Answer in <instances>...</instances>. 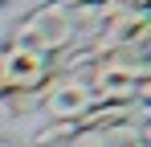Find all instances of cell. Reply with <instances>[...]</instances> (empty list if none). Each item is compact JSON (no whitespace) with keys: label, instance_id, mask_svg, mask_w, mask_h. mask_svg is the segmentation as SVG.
<instances>
[{"label":"cell","instance_id":"cell-1","mask_svg":"<svg viewBox=\"0 0 151 147\" xmlns=\"http://www.w3.org/2000/svg\"><path fill=\"white\" fill-rule=\"evenodd\" d=\"M78 24L70 17V8L65 4H41V8H33L25 21L12 24V45H25V49H37V53H45V57H57V53H65L70 45H78Z\"/></svg>","mask_w":151,"mask_h":147},{"label":"cell","instance_id":"cell-2","mask_svg":"<svg viewBox=\"0 0 151 147\" xmlns=\"http://www.w3.org/2000/svg\"><path fill=\"white\" fill-rule=\"evenodd\" d=\"M94 102H135V86L151 78V61L147 53H110V57H98L90 70L82 74Z\"/></svg>","mask_w":151,"mask_h":147},{"label":"cell","instance_id":"cell-3","mask_svg":"<svg viewBox=\"0 0 151 147\" xmlns=\"http://www.w3.org/2000/svg\"><path fill=\"white\" fill-rule=\"evenodd\" d=\"M53 78V61L37 49L25 45H0V94H17V90H45Z\"/></svg>","mask_w":151,"mask_h":147},{"label":"cell","instance_id":"cell-4","mask_svg":"<svg viewBox=\"0 0 151 147\" xmlns=\"http://www.w3.org/2000/svg\"><path fill=\"white\" fill-rule=\"evenodd\" d=\"M90 106H94V94H90V86H86L82 74H53L49 86H45V94H41V110L49 119L78 122Z\"/></svg>","mask_w":151,"mask_h":147},{"label":"cell","instance_id":"cell-5","mask_svg":"<svg viewBox=\"0 0 151 147\" xmlns=\"http://www.w3.org/2000/svg\"><path fill=\"white\" fill-rule=\"evenodd\" d=\"M143 119V110L135 106V102H94L78 127L82 131H114V127H123V122H139Z\"/></svg>","mask_w":151,"mask_h":147},{"label":"cell","instance_id":"cell-6","mask_svg":"<svg viewBox=\"0 0 151 147\" xmlns=\"http://www.w3.org/2000/svg\"><path fill=\"white\" fill-rule=\"evenodd\" d=\"M78 131V122H70V119H49L45 127H37L33 135H29V143L33 147H70V139H74Z\"/></svg>","mask_w":151,"mask_h":147},{"label":"cell","instance_id":"cell-7","mask_svg":"<svg viewBox=\"0 0 151 147\" xmlns=\"http://www.w3.org/2000/svg\"><path fill=\"white\" fill-rule=\"evenodd\" d=\"M41 94L45 90H17V94H0V102H4V110L12 119H25V115H33L41 106Z\"/></svg>","mask_w":151,"mask_h":147},{"label":"cell","instance_id":"cell-8","mask_svg":"<svg viewBox=\"0 0 151 147\" xmlns=\"http://www.w3.org/2000/svg\"><path fill=\"white\" fill-rule=\"evenodd\" d=\"M70 147H106V135L102 131H78L70 139Z\"/></svg>","mask_w":151,"mask_h":147},{"label":"cell","instance_id":"cell-9","mask_svg":"<svg viewBox=\"0 0 151 147\" xmlns=\"http://www.w3.org/2000/svg\"><path fill=\"white\" fill-rule=\"evenodd\" d=\"M49 4H65V8H74V4H86V0H49Z\"/></svg>","mask_w":151,"mask_h":147},{"label":"cell","instance_id":"cell-10","mask_svg":"<svg viewBox=\"0 0 151 147\" xmlns=\"http://www.w3.org/2000/svg\"><path fill=\"white\" fill-rule=\"evenodd\" d=\"M0 147H12V143H8V139H0Z\"/></svg>","mask_w":151,"mask_h":147},{"label":"cell","instance_id":"cell-11","mask_svg":"<svg viewBox=\"0 0 151 147\" xmlns=\"http://www.w3.org/2000/svg\"><path fill=\"white\" fill-rule=\"evenodd\" d=\"M4 4H8V0H0V8H4Z\"/></svg>","mask_w":151,"mask_h":147}]
</instances>
